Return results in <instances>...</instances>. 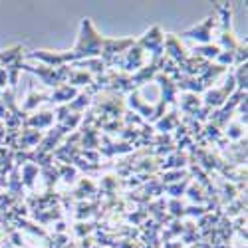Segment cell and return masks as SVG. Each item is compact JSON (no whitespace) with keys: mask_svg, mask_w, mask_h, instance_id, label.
Segmentation results:
<instances>
[{"mask_svg":"<svg viewBox=\"0 0 248 248\" xmlns=\"http://www.w3.org/2000/svg\"><path fill=\"white\" fill-rule=\"evenodd\" d=\"M22 52H24L22 44H18V46H12V48L2 50V52H0V66L8 68L10 64H14V62L22 60V58H24V54H22Z\"/></svg>","mask_w":248,"mask_h":248,"instance_id":"obj_13","label":"cell"},{"mask_svg":"<svg viewBox=\"0 0 248 248\" xmlns=\"http://www.w3.org/2000/svg\"><path fill=\"white\" fill-rule=\"evenodd\" d=\"M58 177L64 181V183H76L78 179V167H74V165L70 163H62L58 167Z\"/></svg>","mask_w":248,"mask_h":248,"instance_id":"obj_18","label":"cell"},{"mask_svg":"<svg viewBox=\"0 0 248 248\" xmlns=\"http://www.w3.org/2000/svg\"><path fill=\"white\" fill-rule=\"evenodd\" d=\"M185 165H187V157L185 155H181V153H177L175 157L171 155V157H167V163H163V167L165 169H175V171H179L181 167H185Z\"/></svg>","mask_w":248,"mask_h":248,"instance_id":"obj_22","label":"cell"},{"mask_svg":"<svg viewBox=\"0 0 248 248\" xmlns=\"http://www.w3.org/2000/svg\"><path fill=\"white\" fill-rule=\"evenodd\" d=\"M6 125H4V123L2 121H0V143H2V139H4V135H6Z\"/></svg>","mask_w":248,"mask_h":248,"instance_id":"obj_28","label":"cell"},{"mask_svg":"<svg viewBox=\"0 0 248 248\" xmlns=\"http://www.w3.org/2000/svg\"><path fill=\"white\" fill-rule=\"evenodd\" d=\"M101 149V153H106L108 157H111V155H119V153H129L133 147L129 145V143H119V145H117V143H115V145H111V147H99Z\"/></svg>","mask_w":248,"mask_h":248,"instance_id":"obj_23","label":"cell"},{"mask_svg":"<svg viewBox=\"0 0 248 248\" xmlns=\"http://www.w3.org/2000/svg\"><path fill=\"white\" fill-rule=\"evenodd\" d=\"M38 175H40V167H38L36 163L26 161L22 165V185H24V187L34 189V181L38 179Z\"/></svg>","mask_w":248,"mask_h":248,"instance_id":"obj_15","label":"cell"},{"mask_svg":"<svg viewBox=\"0 0 248 248\" xmlns=\"http://www.w3.org/2000/svg\"><path fill=\"white\" fill-rule=\"evenodd\" d=\"M44 139V133L42 131H36V129H26L22 131V135H20V143H18V147H22V149H30V147H36L40 145Z\"/></svg>","mask_w":248,"mask_h":248,"instance_id":"obj_10","label":"cell"},{"mask_svg":"<svg viewBox=\"0 0 248 248\" xmlns=\"http://www.w3.org/2000/svg\"><path fill=\"white\" fill-rule=\"evenodd\" d=\"M54 121H56V113L50 111V109H46V111H38V113H32V115H28V117H24L22 125H24L26 129H36V131H40V129L52 127Z\"/></svg>","mask_w":248,"mask_h":248,"instance_id":"obj_7","label":"cell"},{"mask_svg":"<svg viewBox=\"0 0 248 248\" xmlns=\"http://www.w3.org/2000/svg\"><path fill=\"white\" fill-rule=\"evenodd\" d=\"M185 195H189L195 202H204V195H202V189H201V185H191V187L185 191Z\"/></svg>","mask_w":248,"mask_h":248,"instance_id":"obj_24","label":"cell"},{"mask_svg":"<svg viewBox=\"0 0 248 248\" xmlns=\"http://www.w3.org/2000/svg\"><path fill=\"white\" fill-rule=\"evenodd\" d=\"M143 60H145V52H143L139 46H137V42L125 52V54H121L119 58H115V62H113V66H119L123 72H127V74H135L137 70H141L143 68Z\"/></svg>","mask_w":248,"mask_h":248,"instance_id":"obj_3","label":"cell"},{"mask_svg":"<svg viewBox=\"0 0 248 248\" xmlns=\"http://www.w3.org/2000/svg\"><path fill=\"white\" fill-rule=\"evenodd\" d=\"M68 84L72 88H79V86H92L93 84V76L86 70H78V68H72L70 72V78H68Z\"/></svg>","mask_w":248,"mask_h":248,"instance_id":"obj_11","label":"cell"},{"mask_svg":"<svg viewBox=\"0 0 248 248\" xmlns=\"http://www.w3.org/2000/svg\"><path fill=\"white\" fill-rule=\"evenodd\" d=\"M44 101H50V95L42 93V92H36L34 88H30L28 95L24 97V103H22V113H32L34 109H38V106H42Z\"/></svg>","mask_w":248,"mask_h":248,"instance_id":"obj_9","label":"cell"},{"mask_svg":"<svg viewBox=\"0 0 248 248\" xmlns=\"http://www.w3.org/2000/svg\"><path fill=\"white\" fill-rule=\"evenodd\" d=\"M189 183H191V179L187 177V179H183V183L179 181V183H173V185H165L163 189L167 191V195H171L173 199H181V197L185 195V191H187Z\"/></svg>","mask_w":248,"mask_h":248,"instance_id":"obj_20","label":"cell"},{"mask_svg":"<svg viewBox=\"0 0 248 248\" xmlns=\"http://www.w3.org/2000/svg\"><path fill=\"white\" fill-rule=\"evenodd\" d=\"M226 131V137H229L231 141H238V139H242L244 137V125H242V123L238 121V123H229V125H226L224 127Z\"/></svg>","mask_w":248,"mask_h":248,"instance_id":"obj_21","label":"cell"},{"mask_svg":"<svg viewBox=\"0 0 248 248\" xmlns=\"http://www.w3.org/2000/svg\"><path fill=\"white\" fill-rule=\"evenodd\" d=\"M95 183L93 181H90V179H81L79 181V185H78V189H76V193H74V197L76 199H86V197H92L93 193H95Z\"/></svg>","mask_w":248,"mask_h":248,"instance_id":"obj_19","label":"cell"},{"mask_svg":"<svg viewBox=\"0 0 248 248\" xmlns=\"http://www.w3.org/2000/svg\"><path fill=\"white\" fill-rule=\"evenodd\" d=\"M129 108H131V109H137L145 119H151V121H153V117H155V108H153V106H147V103H143V101L139 99V93H137V92L129 93Z\"/></svg>","mask_w":248,"mask_h":248,"instance_id":"obj_12","label":"cell"},{"mask_svg":"<svg viewBox=\"0 0 248 248\" xmlns=\"http://www.w3.org/2000/svg\"><path fill=\"white\" fill-rule=\"evenodd\" d=\"M222 50L217 46V44H204V46H195L193 48V56L202 60V62H213L217 60V56L220 54Z\"/></svg>","mask_w":248,"mask_h":248,"instance_id":"obj_14","label":"cell"},{"mask_svg":"<svg viewBox=\"0 0 248 248\" xmlns=\"http://www.w3.org/2000/svg\"><path fill=\"white\" fill-rule=\"evenodd\" d=\"M163 52H167V58L175 64L183 66L185 62L189 60V54L187 50L183 48L181 40L175 36V34H165V40H163Z\"/></svg>","mask_w":248,"mask_h":248,"instance_id":"obj_5","label":"cell"},{"mask_svg":"<svg viewBox=\"0 0 248 248\" xmlns=\"http://www.w3.org/2000/svg\"><path fill=\"white\" fill-rule=\"evenodd\" d=\"M185 175H187V173H185V171H171V173H165L163 175V185H173V183H179L181 181V177H185Z\"/></svg>","mask_w":248,"mask_h":248,"instance_id":"obj_25","label":"cell"},{"mask_svg":"<svg viewBox=\"0 0 248 248\" xmlns=\"http://www.w3.org/2000/svg\"><path fill=\"white\" fill-rule=\"evenodd\" d=\"M78 88H72L70 84H64L56 88L52 93H50V103H56V106H62V103H70L72 99L78 97Z\"/></svg>","mask_w":248,"mask_h":248,"instance_id":"obj_8","label":"cell"},{"mask_svg":"<svg viewBox=\"0 0 248 248\" xmlns=\"http://www.w3.org/2000/svg\"><path fill=\"white\" fill-rule=\"evenodd\" d=\"M2 119H10V111L6 109V106H4V103L2 101H0V121H2Z\"/></svg>","mask_w":248,"mask_h":248,"instance_id":"obj_27","label":"cell"},{"mask_svg":"<svg viewBox=\"0 0 248 248\" xmlns=\"http://www.w3.org/2000/svg\"><path fill=\"white\" fill-rule=\"evenodd\" d=\"M179 125V113L177 111H171V113H167V115H165V117H161V119H157L155 121V127L159 129V131H171L173 127H177Z\"/></svg>","mask_w":248,"mask_h":248,"instance_id":"obj_17","label":"cell"},{"mask_svg":"<svg viewBox=\"0 0 248 248\" xmlns=\"http://www.w3.org/2000/svg\"><path fill=\"white\" fill-rule=\"evenodd\" d=\"M22 70L38 76V79L42 81L44 86L48 88H60L68 84V78H70V72L72 68L70 66H60V68H52V66H28V64H22Z\"/></svg>","mask_w":248,"mask_h":248,"instance_id":"obj_1","label":"cell"},{"mask_svg":"<svg viewBox=\"0 0 248 248\" xmlns=\"http://www.w3.org/2000/svg\"><path fill=\"white\" fill-rule=\"evenodd\" d=\"M12 242H14L16 246H22V238H20V234H18V232H14V234H12Z\"/></svg>","mask_w":248,"mask_h":248,"instance_id":"obj_29","label":"cell"},{"mask_svg":"<svg viewBox=\"0 0 248 248\" xmlns=\"http://www.w3.org/2000/svg\"><path fill=\"white\" fill-rule=\"evenodd\" d=\"M163 40H165V36L161 32V26L153 24L139 40H135V42L143 52H151L153 58H161L163 56Z\"/></svg>","mask_w":248,"mask_h":248,"instance_id":"obj_2","label":"cell"},{"mask_svg":"<svg viewBox=\"0 0 248 248\" xmlns=\"http://www.w3.org/2000/svg\"><path fill=\"white\" fill-rule=\"evenodd\" d=\"M201 106H202V101H201V97L195 95V93H185V95L181 97V109H183L185 113H189V115L199 113V108H201Z\"/></svg>","mask_w":248,"mask_h":248,"instance_id":"obj_16","label":"cell"},{"mask_svg":"<svg viewBox=\"0 0 248 248\" xmlns=\"http://www.w3.org/2000/svg\"><path fill=\"white\" fill-rule=\"evenodd\" d=\"M215 24H217V14H211L202 24H197V26H193V28L183 30L179 36H181V38L197 40L201 46L211 44V36H213V28H215Z\"/></svg>","mask_w":248,"mask_h":248,"instance_id":"obj_4","label":"cell"},{"mask_svg":"<svg viewBox=\"0 0 248 248\" xmlns=\"http://www.w3.org/2000/svg\"><path fill=\"white\" fill-rule=\"evenodd\" d=\"M169 209H171V215H173V217H177V218L185 217V206H183V202H179L177 199H171V201H169Z\"/></svg>","mask_w":248,"mask_h":248,"instance_id":"obj_26","label":"cell"},{"mask_svg":"<svg viewBox=\"0 0 248 248\" xmlns=\"http://www.w3.org/2000/svg\"><path fill=\"white\" fill-rule=\"evenodd\" d=\"M161 58H153L151 64L143 66L141 70H137L133 76H129V88L135 92V88H141L143 84H147L149 79H155V76L159 74V66H161Z\"/></svg>","mask_w":248,"mask_h":248,"instance_id":"obj_6","label":"cell"}]
</instances>
